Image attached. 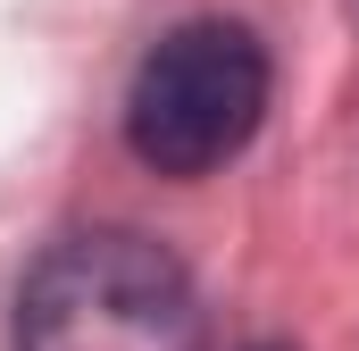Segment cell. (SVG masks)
I'll use <instances>...</instances> for the list:
<instances>
[{
	"mask_svg": "<svg viewBox=\"0 0 359 351\" xmlns=\"http://www.w3.org/2000/svg\"><path fill=\"white\" fill-rule=\"evenodd\" d=\"M251 351H284V343H251Z\"/></svg>",
	"mask_w": 359,
	"mask_h": 351,
	"instance_id": "3",
	"label": "cell"
},
{
	"mask_svg": "<svg viewBox=\"0 0 359 351\" xmlns=\"http://www.w3.org/2000/svg\"><path fill=\"white\" fill-rule=\"evenodd\" d=\"M17 351H201V293L142 226H76L17 284Z\"/></svg>",
	"mask_w": 359,
	"mask_h": 351,
	"instance_id": "1",
	"label": "cell"
},
{
	"mask_svg": "<svg viewBox=\"0 0 359 351\" xmlns=\"http://www.w3.org/2000/svg\"><path fill=\"white\" fill-rule=\"evenodd\" d=\"M268 92H276V67L251 25L184 17L142 51V67L126 84V151L151 176H176V184L217 176L259 134Z\"/></svg>",
	"mask_w": 359,
	"mask_h": 351,
	"instance_id": "2",
	"label": "cell"
}]
</instances>
